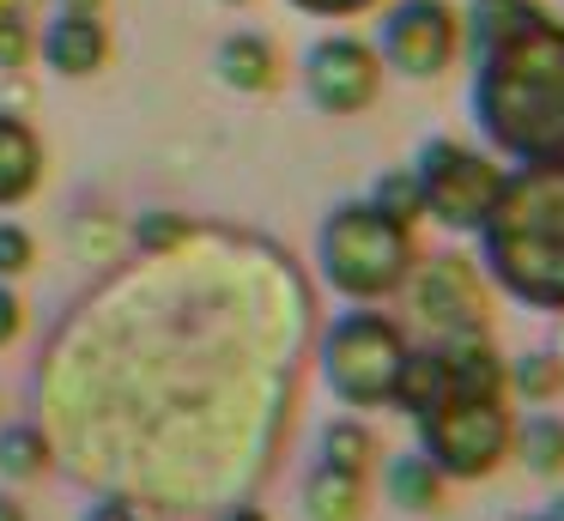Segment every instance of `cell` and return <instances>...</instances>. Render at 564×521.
<instances>
[{"mask_svg":"<svg viewBox=\"0 0 564 521\" xmlns=\"http://www.w3.org/2000/svg\"><path fill=\"white\" fill-rule=\"evenodd\" d=\"M370 455H377V443H370V431H365V424L340 419V424H328V431H322V467L365 473V467H370Z\"/></svg>","mask_w":564,"mask_h":521,"instance_id":"17","label":"cell"},{"mask_svg":"<svg viewBox=\"0 0 564 521\" xmlns=\"http://www.w3.org/2000/svg\"><path fill=\"white\" fill-rule=\"evenodd\" d=\"M50 467V443H43L37 424H7L0 431V473L7 479H37Z\"/></svg>","mask_w":564,"mask_h":521,"instance_id":"16","label":"cell"},{"mask_svg":"<svg viewBox=\"0 0 564 521\" xmlns=\"http://www.w3.org/2000/svg\"><path fill=\"white\" fill-rule=\"evenodd\" d=\"M455 48H462V19L449 0H401L382 19V55L413 79H437L455 61Z\"/></svg>","mask_w":564,"mask_h":521,"instance_id":"7","label":"cell"},{"mask_svg":"<svg viewBox=\"0 0 564 521\" xmlns=\"http://www.w3.org/2000/svg\"><path fill=\"white\" fill-rule=\"evenodd\" d=\"M419 424V455L443 473V479H486L510 455V406L503 394H443Z\"/></svg>","mask_w":564,"mask_h":521,"instance_id":"4","label":"cell"},{"mask_svg":"<svg viewBox=\"0 0 564 521\" xmlns=\"http://www.w3.org/2000/svg\"><path fill=\"white\" fill-rule=\"evenodd\" d=\"M31 261H37V242H31V230L0 225V279H19Z\"/></svg>","mask_w":564,"mask_h":521,"instance_id":"19","label":"cell"},{"mask_svg":"<svg viewBox=\"0 0 564 521\" xmlns=\"http://www.w3.org/2000/svg\"><path fill=\"white\" fill-rule=\"evenodd\" d=\"M389 497L401 509H419V515H425V509H443V473L431 467L425 455H394L389 460Z\"/></svg>","mask_w":564,"mask_h":521,"instance_id":"15","label":"cell"},{"mask_svg":"<svg viewBox=\"0 0 564 521\" xmlns=\"http://www.w3.org/2000/svg\"><path fill=\"white\" fill-rule=\"evenodd\" d=\"M13 334H19V297L0 285V346H13Z\"/></svg>","mask_w":564,"mask_h":521,"instance_id":"24","label":"cell"},{"mask_svg":"<svg viewBox=\"0 0 564 521\" xmlns=\"http://www.w3.org/2000/svg\"><path fill=\"white\" fill-rule=\"evenodd\" d=\"M479 261L528 310H564V158L503 176L479 218Z\"/></svg>","mask_w":564,"mask_h":521,"instance_id":"2","label":"cell"},{"mask_svg":"<svg viewBox=\"0 0 564 521\" xmlns=\"http://www.w3.org/2000/svg\"><path fill=\"white\" fill-rule=\"evenodd\" d=\"M510 448L522 455L528 473L558 479V473H564V419H558V412H528V419L510 431Z\"/></svg>","mask_w":564,"mask_h":521,"instance_id":"13","label":"cell"},{"mask_svg":"<svg viewBox=\"0 0 564 521\" xmlns=\"http://www.w3.org/2000/svg\"><path fill=\"white\" fill-rule=\"evenodd\" d=\"M231 7H237V0H231Z\"/></svg>","mask_w":564,"mask_h":521,"instance_id":"30","label":"cell"},{"mask_svg":"<svg viewBox=\"0 0 564 521\" xmlns=\"http://www.w3.org/2000/svg\"><path fill=\"white\" fill-rule=\"evenodd\" d=\"M516 388H522L528 400H546L552 388H558V370H552L546 351H540V358H528V363H516Z\"/></svg>","mask_w":564,"mask_h":521,"instance_id":"20","label":"cell"},{"mask_svg":"<svg viewBox=\"0 0 564 521\" xmlns=\"http://www.w3.org/2000/svg\"><path fill=\"white\" fill-rule=\"evenodd\" d=\"M413 182H419V206H425L437 225L479 230V218L491 213V200H498V188H503V170L462 140H431L413 164Z\"/></svg>","mask_w":564,"mask_h":521,"instance_id":"6","label":"cell"},{"mask_svg":"<svg viewBox=\"0 0 564 521\" xmlns=\"http://www.w3.org/2000/svg\"><path fill=\"white\" fill-rule=\"evenodd\" d=\"M0 521H25V509H19L13 497H0Z\"/></svg>","mask_w":564,"mask_h":521,"instance_id":"26","label":"cell"},{"mask_svg":"<svg viewBox=\"0 0 564 521\" xmlns=\"http://www.w3.org/2000/svg\"><path fill=\"white\" fill-rule=\"evenodd\" d=\"M534 521H564V497H558V503L546 509V515H534Z\"/></svg>","mask_w":564,"mask_h":521,"instance_id":"29","label":"cell"},{"mask_svg":"<svg viewBox=\"0 0 564 521\" xmlns=\"http://www.w3.org/2000/svg\"><path fill=\"white\" fill-rule=\"evenodd\" d=\"M370 206H377L382 218H394V225L413 230V218L425 213V206H419V182H413V170H394V176H382V182H377V194H370Z\"/></svg>","mask_w":564,"mask_h":521,"instance_id":"18","label":"cell"},{"mask_svg":"<svg viewBox=\"0 0 564 521\" xmlns=\"http://www.w3.org/2000/svg\"><path fill=\"white\" fill-rule=\"evenodd\" d=\"M316 254H322V279L340 297L370 303V297H389L394 285H406V273H413V230L382 218L370 200H352L328 213Z\"/></svg>","mask_w":564,"mask_h":521,"instance_id":"3","label":"cell"},{"mask_svg":"<svg viewBox=\"0 0 564 521\" xmlns=\"http://www.w3.org/2000/svg\"><path fill=\"white\" fill-rule=\"evenodd\" d=\"M219 79L237 91H268L273 85V48L261 36H225L219 43Z\"/></svg>","mask_w":564,"mask_h":521,"instance_id":"14","label":"cell"},{"mask_svg":"<svg viewBox=\"0 0 564 521\" xmlns=\"http://www.w3.org/2000/svg\"><path fill=\"white\" fill-rule=\"evenodd\" d=\"M86 521H140V515H134V509H128V503H116V497H110V503H98V509H91Z\"/></svg>","mask_w":564,"mask_h":521,"instance_id":"25","label":"cell"},{"mask_svg":"<svg viewBox=\"0 0 564 521\" xmlns=\"http://www.w3.org/2000/svg\"><path fill=\"white\" fill-rule=\"evenodd\" d=\"M104 55H110V36H104V24L91 19V12H62V19L50 24V36H43V61H50L55 73H74V79L98 73Z\"/></svg>","mask_w":564,"mask_h":521,"instance_id":"10","label":"cell"},{"mask_svg":"<svg viewBox=\"0 0 564 521\" xmlns=\"http://www.w3.org/2000/svg\"><path fill=\"white\" fill-rule=\"evenodd\" d=\"M292 7H304V12H328V19H340V12H365V7H377V0H292Z\"/></svg>","mask_w":564,"mask_h":521,"instance_id":"23","label":"cell"},{"mask_svg":"<svg viewBox=\"0 0 564 521\" xmlns=\"http://www.w3.org/2000/svg\"><path fill=\"white\" fill-rule=\"evenodd\" d=\"M225 521H268V515H261V509H231Z\"/></svg>","mask_w":564,"mask_h":521,"instance_id":"27","label":"cell"},{"mask_svg":"<svg viewBox=\"0 0 564 521\" xmlns=\"http://www.w3.org/2000/svg\"><path fill=\"white\" fill-rule=\"evenodd\" d=\"M304 509H310V521H358L365 515V473L316 467L304 485Z\"/></svg>","mask_w":564,"mask_h":521,"instance_id":"12","label":"cell"},{"mask_svg":"<svg viewBox=\"0 0 564 521\" xmlns=\"http://www.w3.org/2000/svg\"><path fill=\"white\" fill-rule=\"evenodd\" d=\"M25 48H31L25 24H19V19H0V67H19V61H25Z\"/></svg>","mask_w":564,"mask_h":521,"instance_id":"21","label":"cell"},{"mask_svg":"<svg viewBox=\"0 0 564 521\" xmlns=\"http://www.w3.org/2000/svg\"><path fill=\"white\" fill-rule=\"evenodd\" d=\"M304 85H310V97H316V109L352 116V109H365L370 97H377V85H382L377 48L358 43V36H328V43L310 48Z\"/></svg>","mask_w":564,"mask_h":521,"instance_id":"9","label":"cell"},{"mask_svg":"<svg viewBox=\"0 0 564 521\" xmlns=\"http://www.w3.org/2000/svg\"><path fill=\"white\" fill-rule=\"evenodd\" d=\"M406 363V339L389 315L377 310H352L328 327V346H322V370L328 388L346 406H394V382H401Z\"/></svg>","mask_w":564,"mask_h":521,"instance_id":"5","label":"cell"},{"mask_svg":"<svg viewBox=\"0 0 564 521\" xmlns=\"http://www.w3.org/2000/svg\"><path fill=\"white\" fill-rule=\"evenodd\" d=\"M176 237H183V225H176V218H159V213H152L147 225H140V242H147V249H171Z\"/></svg>","mask_w":564,"mask_h":521,"instance_id":"22","label":"cell"},{"mask_svg":"<svg viewBox=\"0 0 564 521\" xmlns=\"http://www.w3.org/2000/svg\"><path fill=\"white\" fill-rule=\"evenodd\" d=\"M474 116L486 140L516 164L564 158V24L528 12L516 31L479 48Z\"/></svg>","mask_w":564,"mask_h":521,"instance_id":"1","label":"cell"},{"mask_svg":"<svg viewBox=\"0 0 564 521\" xmlns=\"http://www.w3.org/2000/svg\"><path fill=\"white\" fill-rule=\"evenodd\" d=\"M413 303L443 339H474L486 334V291H479L474 267L462 254H437V261L419 267L413 279Z\"/></svg>","mask_w":564,"mask_h":521,"instance_id":"8","label":"cell"},{"mask_svg":"<svg viewBox=\"0 0 564 521\" xmlns=\"http://www.w3.org/2000/svg\"><path fill=\"white\" fill-rule=\"evenodd\" d=\"M67 12H98V0H62Z\"/></svg>","mask_w":564,"mask_h":521,"instance_id":"28","label":"cell"},{"mask_svg":"<svg viewBox=\"0 0 564 521\" xmlns=\"http://www.w3.org/2000/svg\"><path fill=\"white\" fill-rule=\"evenodd\" d=\"M37 176H43V145H37V133H31L25 121L0 116V206L25 200V194L37 188Z\"/></svg>","mask_w":564,"mask_h":521,"instance_id":"11","label":"cell"}]
</instances>
